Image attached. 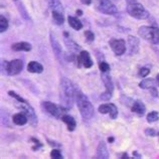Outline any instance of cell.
<instances>
[{
    "label": "cell",
    "mask_w": 159,
    "mask_h": 159,
    "mask_svg": "<svg viewBox=\"0 0 159 159\" xmlns=\"http://www.w3.org/2000/svg\"><path fill=\"white\" fill-rule=\"evenodd\" d=\"M127 12L129 15L136 19H147L149 17V12L136 0H128L127 1Z\"/></svg>",
    "instance_id": "3"
},
{
    "label": "cell",
    "mask_w": 159,
    "mask_h": 159,
    "mask_svg": "<svg viewBox=\"0 0 159 159\" xmlns=\"http://www.w3.org/2000/svg\"><path fill=\"white\" fill-rule=\"evenodd\" d=\"M131 111L139 116H143L146 112V108L141 101H135L131 107Z\"/></svg>",
    "instance_id": "19"
},
{
    "label": "cell",
    "mask_w": 159,
    "mask_h": 159,
    "mask_svg": "<svg viewBox=\"0 0 159 159\" xmlns=\"http://www.w3.org/2000/svg\"><path fill=\"white\" fill-rule=\"evenodd\" d=\"M13 1H18V0H13Z\"/></svg>",
    "instance_id": "41"
},
{
    "label": "cell",
    "mask_w": 159,
    "mask_h": 159,
    "mask_svg": "<svg viewBox=\"0 0 159 159\" xmlns=\"http://www.w3.org/2000/svg\"><path fill=\"white\" fill-rule=\"evenodd\" d=\"M3 69H5L4 74L8 76H16L23 70V61L21 60H13L10 61H5L2 62V70Z\"/></svg>",
    "instance_id": "6"
},
{
    "label": "cell",
    "mask_w": 159,
    "mask_h": 159,
    "mask_svg": "<svg viewBox=\"0 0 159 159\" xmlns=\"http://www.w3.org/2000/svg\"><path fill=\"white\" fill-rule=\"evenodd\" d=\"M85 37H86L87 43H91L95 40V33L92 32L91 30H87V31H85Z\"/></svg>",
    "instance_id": "30"
},
{
    "label": "cell",
    "mask_w": 159,
    "mask_h": 159,
    "mask_svg": "<svg viewBox=\"0 0 159 159\" xmlns=\"http://www.w3.org/2000/svg\"><path fill=\"white\" fill-rule=\"evenodd\" d=\"M8 95L10 96V97H12V98H14L16 101H18V102H20V103H27V101L26 100H24L22 97H20L19 95H17L15 93V92H13V91H9L8 92Z\"/></svg>",
    "instance_id": "29"
},
{
    "label": "cell",
    "mask_w": 159,
    "mask_h": 159,
    "mask_svg": "<svg viewBox=\"0 0 159 159\" xmlns=\"http://www.w3.org/2000/svg\"><path fill=\"white\" fill-rule=\"evenodd\" d=\"M76 61H77L78 66H83L84 68H86V69H90L94 65V61L92 60L90 53L87 51H82L80 52L76 57Z\"/></svg>",
    "instance_id": "10"
},
{
    "label": "cell",
    "mask_w": 159,
    "mask_h": 159,
    "mask_svg": "<svg viewBox=\"0 0 159 159\" xmlns=\"http://www.w3.org/2000/svg\"><path fill=\"white\" fill-rule=\"evenodd\" d=\"M8 26H9L8 20L3 15H1L0 16V32H5L8 29Z\"/></svg>",
    "instance_id": "25"
},
{
    "label": "cell",
    "mask_w": 159,
    "mask_h": 159,
    "mask_svg": "<svg viewBox=\"0 0 159 159\" xmlns=\"http://www.w3.org/2000/svg\"><path fill=\"white\" fill-rule=\"evenodd\" d=\"M109 44L112 48L113 52H114L116 56H122L126 52V43H125L124 39H113L109 41Z\"/></svg>",
    "instance_id": "11"
},
{
    "label": "cell",
    "mask_w": 159,
    "mask_h": 159,
    "mask_svg": "<svg viewBox=\"0 0 159 159\" xmlns=\"http://www.w3.org/2000/svg\"><path fill=\"white\" fill-rule=\"evenodd\" d=\"M68 21L70 26L72 27L75 30H80V29L83 28V23L81 22L78 17H75V16H69L68 17Z\"/></svg>",
    "instance_id": "21"
},
{
    "label": "cell",
    "mask_w": 159,
    "mask_h": 159,
    "mask_svg": "<svg viewBox=\"0 0 159 159\" xmlns=\"http://www.w3.org/2000/svg\"><path fill=\"white\" fill-rule=\"evenodd\" d=\"M101 78L103 80V83L105 85L106 91L101 95V99L103 101H109L111 99L113 92H114V84L112 82V78L110 76V74L108 73H102Z\"/></svg>",
    "instance_id": "8"
},
{
    "label": "cell",
    "mask_w": 159,
    "mask_h": 159,
    "mask_svg": "<svg viewBox=\"0 0 159 159\" xmlns=\"http://www.w3.org/2000/svg\"><path fill=\"white\" fill-rule=\"evenodd\" d=\"M52 20H53V22L56 23L57 25H61V24L65 22L64 12L54 10V11H52Z\"/></svg>",
    "instance_id": "22"
},
{
    "label": "cell",
    "mask_w": 159,
    "mask_h": 159,
    "mask_svg": "<svg viewBox=\"0 0 159 159\" xmlns=\"http://www.w3.org/2000/svg\"><path fill=\"white\" fill-rule=\"evenodd\" d=\"M96 8L98 11L107 15H114L118 12V8L116 7L114 3L111 2V0H97Z\"/></svg>",
    "instance_id": "7"
},
{
    "label": "cell",
    "mask_w": 159,
    "mask_h": 159,
    "mask_svg": "<svg viewBox=\"0 0 159 159\" xmlns=\"http://www.w3.org/2000/svg\"><path fill=\"white\" fill-rule=\"evenodd\" d=\"M145 134H146L147 136L154 137V136H157L159 133H158L156 130H154V129H152V128H148V129H146V130H145Z\"/></svg>",
    "instance_id": "33"
},
{
    "label": "cell",
    "mask_w": 159,
    "mask_h": 159,
    "mask_svg": "<svg viewBox=\"0 0 159 159\" xmlns=\"http://www.w3.org/2000/svg\"><path fill=\"white\" fill-rule=\"evenodd\" d=\"M27 70L29 73H32V74H41L43 72V66L41 64L37 61H29V64L27 66Z\"/></svg>",
    "instance_id": "18"
},
{
    "label": "cell",
    "mask_w": 159,
    "mask_h": 159,
    "mask_svg": "<svg viewBox=\"0 0 159 159\" xmlns=\"http://www.w3.org/2000/svg\"><path fill=\"white\" fill-rule=\"evenodd\" d=\"M96 158L100 159H107L109 158V151L105 141H100V143L97 147V152H96Z\"/></svg>",
    "instance_id": "14"
},
{
    "label": "cell",
    "mask_w": 159,
    "mask_h": 159,
    "mask_svg": "<svg viewBox=\"0 0 159 159\" xmlns=\"http://www.w3.org/2000/svg\"><path fill=\"white\" fill-rule=\"evenodd\" d=\"M12 121L15 125H18V126H23L28 122V118L25 113H17V114L13 115V118H12Z\"/></svg>",
    "instance_id": "17"
},
{
    "label": "cell",
    "mask_w": 159,
    "mask_h": 159,
    "mask_svg": "<svg viewBox=\"0 0 159 159\" xmlns=\"http://www.w3.org/2000/svg\"><path fill=\"white\" fill-rule=\"evenodd\" d=\"M78 89L68 78H61L60 84V99L62 106L70 109L76 101Z\"/></svg>",
    "instance_id": "1"
},
{
    "label": "cell",
    "mask_w": 159,
    "mask_h": 159,
    "mask_svg": "<svg viewBox=\"0 0 159 159\" xmlns=\"http://www.w3.org/2000/svg\"><path fill=\"white\" fill-rule=\"evenodd\" d=\"M138 33L142 39L150 43H159V28L156 26H141L138 29Z\"/></svg>",
    "instance_id": "4"
},
{
    "label": "cell",
    "mask_w": 159,
    "mask_h": 159,
    "mask_svg": "<svg viewBox=\"0 0 159 159\" xmlns=\"http://www.w3.org/2000/svg\"><path fill=\"white\" fill-rule=\"evenodd\" d=\"M149 90H150V93H151V95L153 96L154 98H158V91L156 90L155 87H153V88H151V89H149Z\"/></svg>",
    "instance_id": "35"
},
{
    "label": "cell",
    "mask_w": 159,
    "mask_h": 159,
    "mask_svg": "<svg viewBox=\"0 0 159 159\" xmlns=\"http://www.w3.org/2000/svg\"><path fill=\"white\" fill-rule=\"evenodd\" d=\"M61 121L66 125V126H68V130L70 132L75 131V129H76V127H77V122H76V120L74 119V117L70 116L68 114H65L61 117Z\"/></svg>",
    "instance_id": "16"
},
{
    "label": "cell",
    "mask_w": 159,
    "mask_h": 159,
    "mask_svg": "<svg viewBox=\"0 0 159 159\" xmlns=\"http://www.w3.org/2000/svg\"><path fill=\"white\" fill-rule=\"evenodd\" d=\"M65 43L66 45V48L70 51V52H82V48L80 47L79 44H77L73 39H65Z\"/></svg>",
    "instance_id": "20"
},
{
    "label": "cell",
    "mask_w": 159,
    "mask_h": 159,
    "mask_svg": "<svg viewBox=\"0 0 159 159\" xmlns=\"http://www.w3.org/2000/svg\"><path fill=\"white\" fill-rule=\"evenodd\" d=\"M80 1H81V3L84 4V5H90L93 0H80Z\"/></svg>",
    "instance_id": "36"
},
{
    "label": "cell",
    "mask_w": 159,
    "mask_h": 159,
    "mask_svg": "<svg viewBox=\"0 0 159 159\" xmlns=\"http://www.w3.org/2000/svg\"><path fill=\"white\" fill-rule=\"evenodd\" d=\"M146 119H147V121L149 123H154L156 122V121L159 119V116H158V113L153 111V112H150L149 114L147 115V117H146Z\"/></svg>",
    "instance_id": "26"
},
{
    "label": "cell",
    "mask_w": 159,
    "mask_h": 159,
    "mask_svg": "<svg viewBox=\"0 0 159 159\" xmlns=\"http://www.w3.org/2000/svg\"><path fill=\"white\" fill-rule=\"evenodd\" d=\"M149 73H150V70L148 68H142L139 70V72H138L139 77H141V78H145Z\"/></svg>",
    "instance_id": "34"
},
{
    "label": "cell",
    "mask_w": 159,
    "mask_h": 159,
    "mask_svg": "<svg viewBox=\"0 0 159 159\" xmlns=\"http://www.w3.org/2000/svg\"><path fill=\"white\" fill-rule=\"evenodd\" d=\"M11 48L15 52H30L31 51V44L26 41H19V43H15L11 45Z\"/></svg>",
    "instance_id": "15"
},
{
    "label": "cell",
    "mask_w": 159,
    "mask_h": 159,
    "mask_svg": "<svg viewBox=\"0 0 159 159\" xmlns=\"http://www.w3.org/2000/svg\"><path fill=\"white\" fill-rule=\"evenodd\" d=\"M41 105H43V108L45 110V112H48L49 115L57 119H61V117L66 114V112L69 110L65 106L57 105L52 102H43Z\"/></svg>",
    "instance_id": "5"
},
{
    "label": "cell",
    "mask_w": 159,
    "mask_h": 159,
    "mask_svg": "<svg viewBox=\"0 0 159 159\" xmlns=\"http://www.w3.org/2000/svg\"><path fill=\"white\" fill-rule=\"evenodd\" d=\"M98 111L101 114H109L110 113V104H104V105L99 106Z\"/></svg>",
    "instance_id": "28"
},
{
    "label": "cell",
    "mask_w": 159,
    "mask_h": 159,
    "mask_svg": "<svg viewBox=\"0 0 159 159\" xmlns=\"http://www.w3.org/2000/svg\"><path fill=\"white\" fill-rule=\"evenodd\" d=\"M139 87L142 88V89L149 90V89H151V88L155 87V82H154L153 79H146L139 84Z\"/></svg>",
    "instance_id": "24"
},
{
    "label": "cell",
    "mask_w": 159,
    "mask_h": 159,
    "mask_svg": "<svg viewBox=\"0 0 159 159\" xmlns=\"http://www.w3.org/2000/svg\"><path fill=\"white\" fill-rule=\"evenodd\" d=\"M133 155H135V156H137V157H139V158L141 157L140 155H138V152H137V151H134V152H133Z\"/></svg>",
    "instance_id": "38"
},
{
    "label": "cell",
    "mask_w": 159,
    "mask_h": 159,
    "mask_svg": "<svg viewBox=\"0 0 159 159\" xmlns=\"http://www.w3.org/2000/svg\"><path fill=\"white\" fill-rule=\"evenodd\" d=\"M49 39H51V44H52L53 53L56 54V57L57 58H61V54H62V49H61V47L60 43H58L57 39L56 37V35L53 34V33H51V35H49Z\"/></svg>",
    "instance_id": "13"
},
{
    "label": "cell",
    "mask_w": 159,
    "mask_h": 159,
    "mask_svg": "<svg viewBox=\"0 0 159 159\" xmlns=\"http://www.w3.org/2000/svg\"><path fill=\"white\" fill-rule=\"evenodd\" d=\"M156 79H157V83H158V85H159V74L157 75V77H156Z\"/></svg>",
    "instance_id": "40"
},
{
    "label": "cell",
    "mask_w": 159,
    "mask_h": 159,
    "mask_svg": "<svg viewBox=\"0 0 159 159\" xmlns=\"http://www.w3.org/2000/svg\"><path fill=\"white\" fill-rule=\"evenodd\" d=\"M19 103V106H17L18 109H20L21 110V112L23 113H25L26 116H27V118H28V122L29 124L31 125V126H36L37 125V122H39V120H37V116L35 114V111H34V109H33L31 106H30V104H29L28 102L27 103Z\"/></svg>",
    "instance_id": "9"
},
{
    "label": "cell",
    "mask_w": 159,
    "mask_h": 159,
    "mask_svg": "<svg viewBox=\"0 0 159 159\" xmlns=\"http://www.w3.org/2000/svg\"><path fill=\"white\" fill-rule=\"evenodd\" d=\"M51 157L53 159H61V158H62L61 152L58 149H53L51 152Z\"/></svg>",
    "instance_id": "32"
},
{
    "label": "cell",
    "mask_w": 159,
    "mask_h": 159,
    "mask_svg": "<svg viewBox=\"0 0 159 159\" xmlns=\"http://www.w3.org/2000/svg\"><path fill=\"white\" fill-rule=\"evenodd\" d=\"M99 69L101 70V73H108L110 70V66L106 61H101L99 64Z\"/></svg>",
    "instance_id": "31"
},
{
    "label": "cell",
    "mask_w": 159,
    "mask_h": 159,
    "mask_svg": "<svg viewBox=\"0 0 159 159\" xmlns=\"http://www.w3.org/2000/svg\"><path fill=\"white\" fill-rule=\"evenodd\" d=\"M109 115L112 119H116L118 117V109L112 103H110V113H109Z\"/></svg>",
    "instance_id": "27"
},
{
    "label": "cell",
    "mask_w": 159,
    "mask_h": 159,
    "mask_svg": "<svg viewBox=\"0 0 159 159\" xmlns=\"http://www.w3.org/2000/svg\"><path fill=\"white\" fill-rule=\"evenodd\" d=\"M128 47H129V52L130 54H136L139 52V47H140V41L136 36L129 35L128 36Z\"/></svg>",
    "instance_id": "12"
},
{
    "label": "cell",
    "mask_w": 159,
    "mask_h": 159,
    "mask_svg": "<svg viewBox=\"0 0 159 159\" xmlns=\"http://www.w3.org/2000/svg\"><path fill=\"white\" fill-rule=\"evenodd\" d=\"M108 142H109V143H112V142H114V137H109L108 138Z\"/></svg>",
    "instance_id": "37"
},
{
    "label": "cell",
    "mask_w": 159,
    "mask_h": 159,
    "mask_svg": "<svg viewBox=\"0 0 159 159\" xmlns=\"http://www.w3.org/2000/svg\"><path fill=\"white\" fill-rule=\"evenodd\" d=\"M77 14H78V15H82V14H83V12H82L81 10H77Z\"/></svg>",
    "instance_id": "39"
},
{
    "label": "cell",
    "mask_w": 159,
    "mask_h": 159,
    "mask_svg": "<svg viewBox=\"0 0 159 159\" xmlns=\"http://www.w3.org/2000/svg\"><path fill=\"white\" fill-rule=\"evenodd\" d=\"M49 8L52 9V11H61V12H64V7H62L61 3L60 0H47Z\"/></svg>",
    "instance_id": "23"
},
{
    "label": "cell",
    "mask_w": 159,
    "mask_h": 159,
    "mask_svg": "<svg viewBox=\"0 0 159 159\" xmlns=\"http://www.w3.org/2000/svg\"><path fill=\"white\" fill-rule=\"evenodd\" d=\"M76 103L78 105L80 114H81L84 121H89L94 117L95 109L92 105L89 98L83 93L81 90H78L76 96Z\"/></svg>",
    "instance_id": "2"
}]
</instances>
